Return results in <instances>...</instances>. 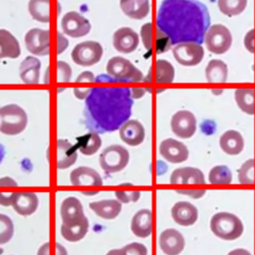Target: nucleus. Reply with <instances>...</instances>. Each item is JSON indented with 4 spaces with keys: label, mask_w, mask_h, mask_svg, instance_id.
<instances>
[{
    "label": "nucleus",
    "mask_w": 255,
    "mask_h": 255,
    "mask_svg": "<svg viewBox=\"0 0 255 255\" xmlns=\"http://www.w3.org/2000/svg\"><path fill=\"white\" fill-rule=\"evenodd\" d=\"M70 181L75 186H94L103 185V178L100 173L90 166H79L70 173Z\"/></svg>",
    "instance_id": "nucleus-21"
},
{
    "label": "nucleus",
    "mask_w": 255,
    "mask_h": 255,
    "mask_svg": "<svg viewBox=\"0 0 255 255\" xmlns=\"http://www.w3.org/2000/svg\"><path fill=\"white\" fill-rule=\"evenodd\" d=\"M204 44L209 52L217 55L224 54L232 45L231 32L222 24H214L208 28Z\"/></svg>",
    "instance_id": "nucleus-8"
},
{
    "label": "nucleus",
    "mask_w": 255,
    "mask_h": 255,
    "mask_svg": "<svg viewBox=\"0 0 255 255\" xmlns=\"http://www.w3.org/2000/svg\"><path fill=\"white\" fill-rule=\"evenodd\" d=\"M103 46L97 41H84L77 44L72 52L71 58L73 62L82 67H91L98 62L103 57Z\"/></svg>",
    "instance_id": "nucleus-9"
},
{
    "label": "nucleus",
    "mask_w": 255,
    "mask_h": 255,
    "mask_svg": "<svg viewBox=\"0 0 255 255\" xmlns=\"http://www.w3.org/2000/svg\"><path fill=\"white\" fill-rule=\"evenodd\" d=\"M159 154L168 162L180 163L188 158L189 150L187 146L174 138L163 139L158 146Z\"/></svg>",
    "instance_id": "nucleus-14"
},
{
    "label": "nucleus",
    "mask_w": 255,
    "mask_h": 255,
    "mask_svg": "<svg viewBox=\"0 0 255 255\" xmlns=\"http://www.w3.org/2000/svg\"><path fill=\"white\" fill-rule=\"evenodd\" d=\"M138 43V34L129 27H121L113 34V46L120 53H132L136 50Z\"/></svg>",
    "instance_id": "nucleus-16"
},
{
    "label": "nucleus",
    "mask_w": 255,
    "mask_h": 255,
    "mask_svg": "<svg viewBox=\"0 0 255 255\" xmlns=\"http://www.w3.org/2000/svg\"><path fill=\"white\" fill-rule=\"evenodd\" d=\"M227 255H252L250 251H248L247 249L244 248H236L231 250L230 252H228Z\"/></svg>",
    "instance_id": "nucleus-51"
},
{
    "label": "nucleus",
    "mask_w": 255,
    "mask_h": 255,
    "mask_svg": "<svg viewBox=\"0 0 255 255\" xmlns=\"http://www.w3.org/2000/svg\"><path fill=\"white\" fill-rule=\"evenodd\" d=\"M3 252H4L3 248H1V247H0V255H2V254H3Z\"/></svg>",
    "instance_id": "nucleus-56"
},
{
    "label": "nucleus",
    "mask_w": 255,
    "mask_h": 255,
    "mask_svg": "<svg viewBox=\"0 0 255 255\" xmlns=\"http://www.w3.org/2000/svg\"><path fill=\"white\" fill-rule=\"evenodd\" d=\"M205 182L204 173L193 166L178 167L169 177V183L172 185H204Z\"/></svg>",
    "instance_id": "nucleus-17"
},
{
    "label": "nucleus",
    "mask_w": 255,
    "mask_h": 255,
    "mask_svg": "<svg viewBox=\"0 0 255 255\" xmlns=\"http://www.w3.org/2000/svg\"><path fill=\"white\" fill-rule=\"evenodd\" d=\"M95 214L104 219H115L122 211L123 203L118 199H102L89 203Z\"/></svg>",
    "instance_id": "nucleus-27"
},
{
    "label": "nucleus",
    "mask_w": 255,
    "mask_h": 255,
    "mask_svg": "<svg viewBox=\"0 0 255 255\" xmlns=\"http://www.w3.org/2000/svg\"><path fill=\"white\" fill-rule=\"evenodd\" d=\"M21 48L16 37L6 29H0V59H17Z\"/></svg>",
    "instance_id": "nucleus-30"
},
{
    "label": "nucleus",
    "mask_w": 255,
    "mask_h": 255,
    "mask_svg": "<svg viewBox=\"0 0 255 255\" xmlns=\"http://www.w3.org/2000/svg\"><path fill=\"white\" fill-rule=\"evenodd\" d=\"M209 226L216 237L225 241L236 240L244 231V225L241 219L234 213L227 211H220L213 214Z\"/></svg>",
    "instance_id": "nucleus-3"
},
{
    "label": "nucleus",
    "mask_w": 255,
    "mask_h": 255,
    "mask_svg": "<svg viewBox=\"0 0 255 255\" xmlns=\"http://www.w3.org/2000/svg\"><path fill=\"white\" fill-rule=\"evenodd\" d=\"M129 161L128 150L121 144H111L104 148L99 157L102 169L107 173L123 170Z\"/></svg>",
    "instance_id": "nucleus-6"
},
{
    "label": "nucleus",
    "mask_w": 255,
    "mask_h": 255,
    "mask_svg": "<svg viewBox=\"0 0 255 255\" xmlns=\"http://www.w3.org/2000/svg\"><path fill=\"white\" fill-rule=\"evenodd\" d=\"M145 93V89L143 87H131L130 88V94L132 99H139L141 98Z\"/></svg>",
    "instance_id": "nucleus-49"
},
{
    "label": "nucleus",
    "mask_w": 255,
    "mask_h": 255,
    "mask_svg": "<svg viewBox=\"0 0 255 255\" xmlns=\"http://www.w3.org/2000/svg\"><path fill=\"white\" fill-rule=\"evenodd\" d=\"M244 46L251 54H255V28L248 31L244 36Z\"/></svg>",
    "instance_id": "nucleus-45"
},
{
    "label": "nucleus",
    "mask_w": 255,
    "mask_h": 255,
    "mask_svg": "<svg viewBox=\"0 0 255 255\" xmlns=\"http://www.w3.org/2000/svg\"><path fill=\"white\" fill-rule=\"evenodd\" d=\"M247 2L248 0H218L217 5L221 13L232 17L242 13L247 6Z\"/></svg>",
    "instance_id": "nucleus-39"
},
{
    "label": "nucleus",
    "mask_w": 255,
    "mask_h": 255,
    "mask_svg": "<svg viewBox=\"0 0 255 255\" xmlns=\"http://www.w3.org/2000/svg\"><path fill=\"white\" fill-rule=\"evenodd\" d=\"M80 192L85 195H95V194L99 193V190H97V189H95V190H80Z\"/></svg>",
    "instance_id": "nucleus-54"
},
{
    "label": "nucleus",
    "mask_w": 255,
    "mask_h": 255,
    "mask_svg": "<svg viewBox=\"0 0 255 255\" xmlns=\"http://www.w3.org/2000/svg\"><path fill=\"white\" fill-rule=\"evenodd\" d=\"M5 157V147L0 143V163L3 161Z\"/></svg>",
    "instance_id": "nucleus-55"
},
{
    "label": "nucleus",
    "mask_w": 255,
    "mask_h": 255,
    "mask_svg": "<svg viewBox=\"0 0 255 255\" xmlns=\"http://www.w3.org/2000/svg\"><path fill=\"white\" fill-rule=\"evenodd\" d=\"M227 65L217 59L209 61L205 68V78L209 83H224L227 79Z\"/></svg>",
    "instance_id": "nucleus-37"
},
{
    "label": "nucleus",
    "mask_w": 255,
    "mask_h": 255,
    "mask_svg": "<svg viewBox=\"0 0 255 255\" xmlns=\"http://www.w3.org/2000/svg\"><path fill=\"white\" fill-rule=\"evenodd\" d=\"M28 125V116L17 104H8L0 108V132L6 135L21 133Z\"/></svg>",
    "instance_id": "nucleus-4"
},
{
    "label": "nucleus",
    "mask_w": 255,
    "mask_h": 255,
    "mask_svg": "<svg viewBox=\"0 0 255 255\" xmlns=\"http://www.w3.org/2000/svg\"><path fill=\"white\" fill-rule=\"evenodd\" d=\"M175 192L179 193V194H183V195H187L191 198H194V199H198V198H201L203 195H205L206 193V189L205 188H193V189H190V188H176L174 190Z\"/></svg>",
    "instance_id": "nucleus-44"
},
{
    "label": "nucleus",
    "mask_w": 255,
    "mask_h": 255,
    "mask_svg": "<svg viewBox=\"0 0 255 255\" xmlns=\"http://www.w3.org/2000/svg\"><path fill=\"white\" fill-rule=\"evenodd\" d=\"M41 62L35 56L26 57L20 64L19 75L24 84L36 85L40 79Z\"/></svg>",
    "instance_id": "nucleus-29"
},
{
    "label": "nucleus",
    "mask_w": 255,
    "mask_h": 255,
    "mask_svg": "<svg viewBox=\"0 0 255 255\" xmlns=\"http://www.w3.org/2000/svg\"><path fill=\"white\" fill-rule=\"evenodd\" d=\"M28 11L34 20L40 23H49L51 20V0H29Z\"/></svg>",
    "instance_id": "nucleus-36"
},
{
    "label": "nucleus",
    "mask_w": 255,
    "mask_h": 255,
    "mask_svg": "<svg viewBox=\"0 0 255 255\" xmlns=\"http://www.w3.org/2000/svg\"><path fill=\"white\" fill-rule=\"evenodd\" d=\"M172 55L178 64L185 67H192L202 61L204 50L201 44L191 42L180 43L172 48Z\"/></svg>",
    "instance_id": "nucleus-12"
},
{
    "label": "nucleus",
    "mask_w": 255,
    "mask_h": 255,
    "mask_svg": "<svg viewBox=\"0 0 255 255\" xmlns=\"http://www.w3.org/2000/svg\"><path fill=\"white\" fill-rule=\"evenodd\" d=\"M175 71L173 66L166 60H157L149 68V71L144 79L145 83L155 84H170L174 80Z\"/></svg>",
    "instance_id": "nucleus-18"
},
{
    "label": "nucleus",
    "mask_w": 255,
    "mask_h": 255,
    "mask_svg": "<svg viewBox=\"0 0 255 255\" xmlns=\"http://www.w3.org/2000/svg\"><path fill=\"white\" fill-rule=\"evenodd\" d=\"M37 255H51V243L46 242L40 246Z\"/></svg>",
    "instance_id": "nucleus-50"
},
{
    "label": "nucleus",
    "mask_w": 255,
    "mask_h": 255,
    "mask_svg": "<svg viewBox=\"0 0 255 255\" xmlns=\"http://www.w3.org/2000/svg\"><path fill=\"white\" fill-rule=\"evenodd\" d=\"M219 146L226 154L237 155L244 148V138L239 131L228 129L220 135Z\"/></svg>",
    "instance_id": "nucleus-28"
},
{
    "label": "nucleus",
    "mask_w": 255,
    "mask_h": 255,
    "mask_svg": "<svg viewBox=\"0 0 255 255\" xmlns=\"http://www.w3.org/2000/svg\"><path fill=\"white\" fill-rule=\"evenodd\" d=\"M121 189H117L115 191L116 197L122 203H129L136 202L140 197V191L136 189H131V183H124L121 184Z\"/></svg>",
    "instance_id": "nucleus-41"
},
{
    "label": "nucleus",
    "mask_w": 255,
    "mask_h": 255,
    "mask_svg": "<svg viewBox=\"0 0 255 255\" xmlns=\"http://www.w3.org/2000/svg\"><path fill=\"white\" fill-rule=\"evenodd\" d=\"M171 217L180 226H191L198 219L197 207L188 201H178L171 207Z\"/></svg>",
    "instance_id": "nucleus-20"
},
{
    "label": "nucleus",
    "mask_w": 255,
    "mask_h": 255,
    "mask_svg": "<svg viewBox=\"0 0 255 255\" xmlns=\"http://www.w3.org/2000/svg\"><path fill=\"white\" fill-rule=\"evenodd\" d=\"M14 235V223L12 219L3 213H0V244L8 243Z\"/></svg>",
    "instance_id": "nucleus-42"
},
{
    "label": "nucleus",
    "mask_w": 255,
    "mask_h": 255,
    "mask_svg": "<svg viewBox=\"0 0 255 255\" xmlns=\"http://www.w3.org/2000/svg\"><path fill=\"white\" fill-rule=\"evenodd\" d=\"M120 7L126 16L134 20L145 18L150 9L149 0H120Z\"/></svg>",
    "instance_id": "nucleus-31"
},
{
    "label": "nucleus",
    "mask_w": 255,
    "mask_h": 255,
    "mask_svg": "<svg viewBox=\"0 0 255 255\" xmlns=\"http://www.w3.org/2000/svg\"><path fill=\"white\" fill-rule=\"evenodd\" d=\"M140 40L143 47L151 54H161L169 50L171 43L168 37L151 22L143 24L140 28Z\"/></svg>",
    "instance_id": "nucleus-7"
},
{
    "label": "nucleus",
    "mask_w": 255,
    "mask_h": 255,
    "mask_svg": "<svg viewBox=\"0 0 255 255\" xmlns=\"http://www.w3.org/2000/svg\"><path fill=\"white\" fill-rule=\"evenodd\" d=\"M24 43L29 53L34 56H47L50 53L51 34L49 30L32 28L26 32Z\"/></svg>",
    "instance_id": "nucleus-10"
},
{
    "label": "nucleus",
    "mask_w": 255,
    "mask_h": 255,
    "mask_svg": "<svg viewBox=\"0 0 255 255\" xmlns=\"http://www.w3.org/2000/svg\"><path fill=\"white\" fill-rule=\"evenodd\" d=\"M55 73H52L48 68L45 74V83L46 84H55L57 85L58 92H61L65 89L66 85L70 82L72 78V68L71 66L64 61H57L54 68H52Z\"/></svg>",
    "instance_id": "nucleus-26"
},
{
    "label": "nucleus",
    "mask_w": 255,
    "mask_h": 255,
    "mask_svg": "<svg viewBox=\"0 0 255 255\" xmlns=\"http://www.w3.org/2000/svg\"><path fill=\"white\" fill-rule=\"evenodd\" d=\"M196 118L186 110L177 111L170 120V128L172 132L179 138H190L196 130Z\"/></svg>",
    "instance_id": "nucleus-13"
},
{
    "label": "nucleus",
    "mask_w": 255,
    "mask_h": 255,
    "mask_svg": "<svg viewBox=\"0 0 255 255\" xmlns=\"http://www.w3.org/2000/svg\"><path fill=\"white\" fill-rule=\"evenodd\" d=\"M126 255H147V248L142 243L132 242L122 247Z\"/></svg>",
    "instance_id": "nucleus-43"
},
{
    "label": "nucleus",
    "mask_w": 255,
    "mask_h": 255,
    "mask_svg": "<svg viewBox=\"0 0 255 255\" xmlns=\"http://www.w3.org/2000/svg\"><path fill=\"white\" fill-rule=\"evenodd\" d=\"M102 146V138L96 131H90L77 138L76 147L84 155L95 154Z\"/></svg>",
    "instance_id": "nucleus-34"
},
{
    "label": "nucleus",
    "mask_w": 255,
    "mask_h": 255,
    "mask_svg": "<svg viewBox=\"0 0 255 255\" xmlns=\"http://www.w3.org/2000/svg\"><path fill=\"white\" fill-rule=\"evenodd\" d=\"M116 83L111 76H99L86 99L87 123L96 131L110 132L120 129L131 115L133 99L130 88L118 86Z\"/></svg>",
    "instance_id": "nucleus-1"
},
{
    "label": "nucleus",
    "mask_w": 255,
    "mask_h": 255,
    "mask_svg": "<svg viewBox=\"0 0 255 255\" xmlns=\"http://www.w3.org/2000/svg\"><path fill=\"white\" fill-rule=\"evenodd\" d=\"M119 134L126 144L137 146L144 140L145 130L143 125L137 120L127 121L119 129Z\"/></svg>",
    "instance_id": "nucleus-19"
},
{
    "label": "nucleus",
    "mask_w": 255,
    "mask_h": 255,
    "mask_svg": "<svg viewBox=\"0 0 255 255\" xmlns=\"http://www.w3.org/2000/svg\"><path fill=\"white\" fill-rule=\"evenodd\" d=\"M78 158V149L67 139L56 141V166L58 169H67L72 166Z\"/></svg>",
    "instance_id": "nucleus-22"
},
{
    "label": "nucleus",
    "mask_w": 255,
    "mask_h": 255,
    "mask_svg": "<svg viewBox=\"0 0 255 255\" xmlns=\"http://www.w3.org/2000/svg\"><path fill=\"white\" fill-rule=\"evenodd\" d=\"M235 102L238 108L247 115L255 114V90L250 88L236 89L234 92Z\"/></svg>",
    "instance_id": "nucleus-35"
},
{
    "label": "nucleus",
    "mask_w": 255,
    "mask_h": 255,
    "mask_svg": "<svg viewBox=\"0 0 255 255\" xmlns=\"http://www.w3.org/2000/svg\"><path fill=\"white\" fill-rule=\"evenodd\" d=\"M55 248H56L57 255H68V252H67L66 248L62 244L56 242L55 243Z\"/></svg>",
    "instance_id": "nucleus-52"
},
{
    "label": "nucleus",
    "mask_w": 255,
    "mask_h": 255,
    "mask_svg": "<svg viewBox=\"0 0 255 255\" xmlns=\"http://www.w3.org/2000/svg\"><path fill=\"white\" fill-rule=\"evenodd\" d=\"M62 223L71 224L83 220L86 216L81 201L75 196L66 197L60 208Z\"/></svg>",
    "instance_id": "nucleus-23"
},
{
    "label": "nucleus",
    "mask_w": 255,
    "mask_h": 255,
    "mask_svg": "<svg viewBox=\"0 0 255 255\" xmlns=\"http://www.w3.org/2000/svg\"><path fill=\"white\" fill-rule=\"evenodd\" d=\"M56 37H57V54L60 55L68 48L69 41L65 37V34L61 32H57Z\"/></svg>",
    "instance_id": "nucleus-46"
},
{
    "label": "nucleus",
    "mask_w": 255,
    "mask_h": 255,
    "mask_svg": "<svg viewBox=\"0 0 255 255\" xmlns=\"http://www.w3.org/2000/svg\"><path fill=\"white\" fill-rule=\"evenodd\" d=\"M156 26L171 45L204 42L210 25L207 7L198 0H163L157 10Z\"/></svg>",
    "instance_id": "nucleus-2"
},
{
    "label": "nucleus",
    "mask_w": 255,
    "mask_h": 255,
    "mask_svg": "<svg viewBox=\"0 0 255 255\" xmlns=\"http://www.w3.org/2000/svg\"><path fill=\"white\" fill-rule=\"evenodd\" d=\"M18 183L12 177L4 176L0 178V187H17Z\"/></svg>",
    "instance_id": "nucleus-48"
},
{
    "label": "nucleus",
    "mask_w": 255,
    "mask_h": 255,
    "mask_svg": "<svg viewBox=\"0 0 255 255\" xmlns=\"http://www.w3.org/2000/svg\"><path fill=\"white\" fill-rule=\"evenodd\" d=\"M106 72L119 83H139L143 80L141 71L129 60L121 56L112 57L108 61Z\"/></svg>",
    "instance_id": "nucleus-5"
},
{
    "label": "nucleus",
    "mask_w": 255,
    "mask_h": 255,
    "mask_svg": "<svg viewBox=\"0 0 255 255\" xmlns=\"http://www.w3.org/2000/svg\"><path fill=\"white\" fill-rule=\"evenodd\" d=\"M106 255H126V254H125V252L123 251L122 248H119V249L110 250Z\"/></svg>",
    "instance_id": "nucleus-53"
},
{
    "label": "nucleus",
    "mask_w": 255,
    "mask_h": 255,
    "mask_svg": "<svg viewBox=\"0 0 255 255\" xmlns=\"http://www.w3.org/2000/svg\"><path fill=\"white\" fill-rule=\"evenodd\" d=\"M61 28L65 35L72 38H81L90 33L92 25L90 21L79 12L70 11L62 17Z\"/></svg>",
    "instance_id": "nucleus-11"
},
{
    "label": "nucleus",
    "mask_w": 255,
    "mask_h": 255,
    "mask_svg": "<svg viewBox=\"0 0 255 255\" xmlns=\"http://www.w3.org/2000/svg\"><path fill=\"white\" fill-rule=\"evenodd\" d=\"M131 232L139 238H146L152 233V212L150 209H139L130 221Z\"/></svg>",
    "instance_id": "nucleus-24"
},
{
    "label": "nucleus",
    "mask_w": 255,
    "mask_h": 255,
    "mask_svg": "<svg viewBox=\"0 0 255 255\" xmlns=\"http://www.w3.org/2000/svg\"><path fill=\"white\" fill-rule=\"evenodd\" d=\"M39 199L35 192L31 191H19L15 193V197L12 203L14 210L22 215L29 216L32 215L38 208Z\"/></svg>",
    "instance_id": "nucleus-25"
},
{
    "label": "nucleus",
    "mask_w": 255,
    "mask_h": 255,
    "mask_svg": "<svg viewBox=\"0 0 255 255\" xmlns=\"http://www.w3.org/2000/svg\"><path fill=\"white\" fill-rule=\"evenodd\" d=\"M238 181L241 184L255 185V158L244 161L238 169Z\"/></svg>",
    "instance_id": "nucleus-40"
},
{
    "label": "nucleus",
    "mask_w": 255,
    "mask_h": 255,
    "mask_svg": "<svg viewBox=\"0 0 255 255\" xmlns=\"http://www.w3.org/2000/svg\"><path fill=\"white\" fill-rule=\"evenodd\" d=\"M232 172L227 165L213 166L208 173V181L214 185H227L232 182Z\"/></svg>",
    "instance_id": "nucleus-38"
},
{
    "label": "nucleus",
    "mask_w": 255,
    "mask_h": 255,
    "mask_svg": "<svg viewBox=\"0 0 255 255\" xmlns=\"http://www.w3.org/2000/svg\"><path fill=\"white\" fill-rule=\"evenodd\" d=\"M89 230V220L85 217L83 220L71 224L62 223L61 225V235L63 238L69 242H78L82 240L88 233Z\"/></svg>",
    "instance_id": "nucleus-32"
},
{
    "label": "nucleus",
    "mask_w": 255,
    "mask_h": 255,
    "mask_svg": "<svg viewBox=\"0 0 255 255\" xmlns=\"http://www.w3.org/2000/svg\"><path fill=\"white\" fill-rule=\"evenodd\" d=\"M16 191H12L10 193L0 192V205L2 206H12Z\"/></svg>",
    "instance_id": "nucleus-47"
},
{
    "label": "nucleus",
    "mask_w": 255,
    "mask_h": 255,
    "mask_svg": "<svg viewBox=\"0 0 255 255\" xmlns=\"http://www.w3.org/2000/svg\"><path fill=\"white\" fill-rule=\"evenodd\" d=\"M158 245L165 255H179L185 247V239L177 229L167 228L159 234Z\"/></svg>",
    "instance_id": "nucleus-15"
},
{
    "label": "nucleus",
    "mask_w": 255,
    "mask_h": 255,
    "mask_svg": "<svg viewBox=\"0 0 255 255\" xmlns=\"http://www.w3.org/2000/svg\"><path fill=\"white\" fill-rule=\"evenodd\" d=\"M96 77L91 71L82 72L75 80L73 93L79 100H86L95 86Z\"/></svg>",
    "instance_id": "nucleus-33"
}]
</instances>
